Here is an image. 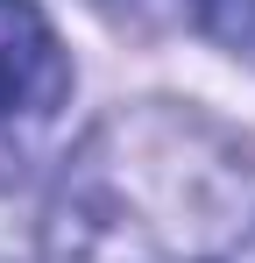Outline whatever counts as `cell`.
<instances>
[{"instance_id": "6da1fadb", "label": "cell", "mask_w": 255, "mask_h": 263, "mask_svg": "<svg viewBox=\"0 0 255 263\" xmlns=\"http://www.w3.org/2000/svg\"><path fill=\"white\" fill-rule=\"evenodd\" d=\"M248 228V164L206 114L135 100L64 157L42 206L50 263H227Z\"/></svg>"}, {"instance_id": "7a4b0ae2", "label": "cell", "mask_w": 255, "mask_h": 263, "mask_svg": "<svg viewBox=\"0 0 255 263\" xmlns=\"http://www.w3.org/2000/svg\"><path fill=\"white\" fill-rule=\"evenodd\" d=\"M71 100V57L36 0H0V142L42 135Z\"/></svg>"}, {"instance_id": "3957f363", "label": "cell", "mask_w": 255, "mask_h": 263, "mask_svg": "<svg viewBox=\"0 0 255 263\" xmlns=\"http://www.w3.org/2000/svg\"><path fill=\"white\" fill-rule=\"evenodd\" d=\"M192 22H199L206 43L255 64V0H192Z\"/></svg>"}]
</instances>
